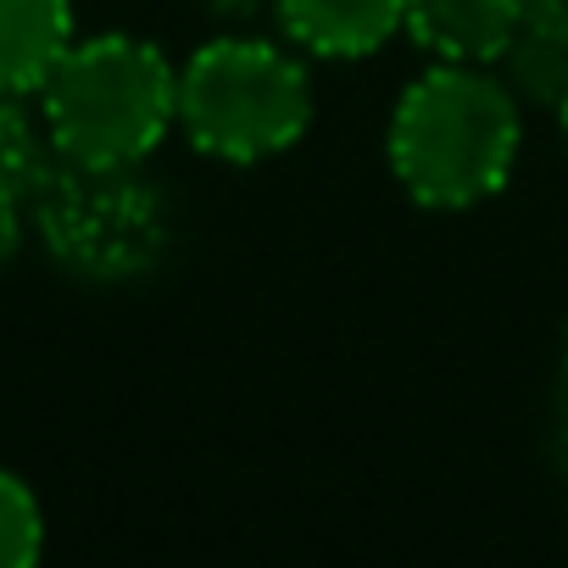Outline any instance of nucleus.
I'll list each match as a JSON object with an SVG mask.
<instances>
[{
	"label": "nucleus",
	"mask_w": 568,
	"mask_h": 568,
	"mask_svg": "<svg viewBox=\"0 0 568 568\" xmlns=\"http://www.w3.org/2000/svg\"><path fill=\"white\" fill-rule=\"evenodd\" d=\"M390 173L429 212L490 201L524 145V101L479 62H435L390 112Z\"/></svg>",
	"instance_id": "obj_1"
},
{
	"label": "nucleus",
	"mask_w": 568,
	"mask_h": 568,
	"mask_svg": "<svg viewBox=\"0 0 568 568\" xmlns=\"http://www.w3.org/2000/svg\"><path fill=\"white\" fill-rule=\"evenodd\" d=\"M34 229L45 251L95 284L140 278L168 251V206L140 179V168H90L51 156L40 184L29 190Z\"/></svg>",
	"instance_id": "obj_4"
},
{
	"label": "nucleus",
	"mask_w": 568,
	"mask_h": 568,
	"mask_svg": "<svg viewBox=\"0 0 568 568\" xmlns=\"http://www.w3.org/2000/svg\"><path fill=\"white\" fill-rule=\"evenodd\" d=\"M518 18H524V29L568 45V0H518Z\"/></svg>",
	"instance_id": "obj_12"
},
{
	"label": "nucleus",
	"mask_w": 568,
	"mask_h": 568,
	"mask_svg": "<svg viewBox=\"0 0 568 568\" xmlns=\"http://www.w3.org/2000/svg\"><path fill=\"white\" fill-rule=\"evenodd\" d=\"M51 140H45V123H34L29 112V95L18 90H0V179L18 184L23 195L40 184V173L51 168Z\"/></svg>",
	"instance_id": "obj_9"
},
{
	"label": "nucleus",
	"mask_w": 568,
	"mask_h": 568,
	"mask_svg": "<svg viewBox=\"0 0 568 568\" xmlns=\"http://www.w3.org/2000/svg\"><path fill=\"white\" fill-rule=\"evenodd\" d=\"M278 29L302 51L329 62H357L402 34L407 0H273Z\"/></svg>",
	"instance_id": "obj_5"
},
{
	"label": "nucleus",
	"mask_w": 568,
	"mask_h": 568,
	"mask_svg": "<svg viewBox=\"0 0 568 568\" xmlns=\"http://www.w3.org/2000/svg\"><path fill=\"white\" fill-rule=\"evenodd\" d=\"M23 223H29V195L18 184L0 179V267H7L23 245Z\"/></svg>",
	"instance_id": "obj_11"
},
{
	"label": "nucleus",
	"mask_w": 568,
	"mask_h": 568,
	"mask_svg": "<svg viewBox=\"0 0 568 568\" xmlns=\"http://www.w3.org/2000/svg\"><path fill=\"white\" fill-rule=\"evenodd\" d=\"M73 40V0H0V90L40 95Z\"/></svg>",
	"instance_id": "obj_7"
},
{
	"label": "nucleus",
	"mask_w": 568,
	"mask_h": 568,
	"mask_svg": "<svg viewBox=\"0 0 568 568\" xmlns=\"http://www.w3.org/2000/svg\"><path fill=\"white\" fill-rule=\"evenodd\" d=\"M562 390H568V335H562ZM562 452H568V418H562Z\"/></svg>",
	"instance_id": "obj_14"
},
{
	"label": "nucleus",
	"mask_w": 568,
	"mask_h": 568,
	"mask_svg": "<svg viewBox=\"0 0 568 568\" xmlns=\"http://www.w3.org/2000/svg\"><path fill=\"white\" fill-rule=\"evenodd\" d=\"M557 123H562V145H568V95L557 101Z\"/></svg>",
	"instance_id": "obj_15"
},
{
	"label": "nucleus",
	"mask_w": 568,
	"mask_h": 568,
	"mask_svg": "<svg viewBox=\"0 0 568 568\" xmlns=\"http://www.w3.org/2000/svg\"><path fill=\"white\" fill-rule=\"evenodd\" d=\"M518 0H407L402 29L435 62H479L490 68L501 45L518 34Z\"/></svg>",
	"instance_id": "obj_6"
},
{
	"label": "nucleus",
	"mask_w": 568,
	"mask_h": 568,
	"mask_svg": "<svg viewBox=\"0 0 568 568\" xmlns=\"http://www.w3.org/2000/svg\"><path fill=\"white\" fill-rule=\"evenodd\" d=\"M490 68H496L501 84H507L518 101H529V106H551V112H557V101L568 95V45H557V40L524 29V23H518V34L501 45V57H496Z\"/></svg>",
	"instance_id": "obj_8"
},
{
	"label": "nucleus",
	"mask_w": 568,
	"mask_h": 568,
	"mask_svg": "<svg viewBox=\"0 0 568 568\" xmlns=\"http://www.w3.org/2000/svg\"><path fill=\"white\" fill-rule=\"evenodd\" d=\"M179 129L234 168L284 156L313 129V73L273 40H212L179 68Z\"/></svg>",
	"instance_id": "obj_3"
},
{
	"label": "nucleus",
	"mask_w": 568,
	"mask_h": 568,
	"mask_svg": "<svg viewBox=\"0 0 568 568\" xmlns=\"http://www.w3.org/2000/svg\"><path fill=\"white\" fill-rule=\"evenodd\" d=\"M40 123L57 156L140 168L179 129V68L140 34H90L40 84Z\"/></svg>",
	"instance_id": "obj_2"
},
{
	"label": "nucleus",
	"mask_w": 568,
	"mask_h": 568,
	"mask_svg": "<svg viewBox=\"0 0 568 568\" xmlns=\"http://www.w3.org/2000/svg\"><path fill=\"white\" fill-rule=\"evenodd\" d=\"M206 18H223V23H251L262 12H273V0H195Z\"/></svg>",
	"instance_id": "obj_13"
},
{
	"label": "nucleus",
	"mask_w": 568,
	"mask_h": 568,
	"mask_svg": "<svg viewBox=\"0 0 568 568\" xmlns=\"http://www.w3.org/2000/svg\"><path fill=\"white\" fill-rule=\"evenodd\" d=\"M40 551H45V513L12 468H0V568H29Z\"/></svg>",
	"instance_id": "obj_10"
}]
</instances>
